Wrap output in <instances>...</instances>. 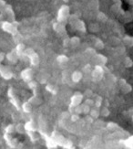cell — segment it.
Instances as JSON below:
<instances>
[{"instance_id":"cell-41","label":"cell","mask_w":133,"mask_h":149,"mask_svg":"<svg viewBox=\"0 0 133 149\" xmlns=\"http://www.w3.org/2000/svg\"><path fill=\"white\" fill-rule=\"evenodd\" d=\"M6 5H7V3H6L5 0H0V12H3V9Z\"/></svg>"},{"instance_id":"cell-15","label":"cell","mask_w":133,"mask_h":149,"mask_svg":"<svg viewBox=\"0 0 133 149\" xmlns=\"http://www.w3.org/2000/svg\"><path fill=\"white\" fill-rule=\"evenodd\" d=\"M24 129L25 131H33L37 132V128H36V124L33 119H30L29 121L26 122V124L24 125Z\"/></svg>"},{"instance_id":"cell-21","label":"cell","mask_w":133,"mask_h":149,"mask_svg":"<svg viewBox=\"0 0 133 149\" xmlns=\"http://www.w3.org/2000/svg\"><path fill=\"white\" fill-rule=\"evenodd\" d=\"M119 83H120V86H121L122 92L124 93H128L131 92V86L130 85L129 83H127L125 80L121 79V80L119 81Z\"/></svg>"},{"instance_id":"cell-24","label":"cell","mask_w":133,"mask_h":149,"mask_svg":"<svg viewBox=\"0 0 133 149\" xmlns=\"http://www.w3.org/2000/svg\"><path fill=\"white\" fill-rule=\"evenodd\" d=\"M46 90L48 91V93H50L51 94L53 95H56V94H58V88L55 87L54 85H52V84H48V85L46 86Z\"/></svg>"},{"instance_id":"cell-16","label":"cell","mask_w":133,"mask_h":149,"mask_svg":"<svg viewBox=\"0 0 133 149\" xmlns=\"http://www.w3.org/2000/svg\"><path fill=\"white\" fill-rule=\"evenodd\" d=\"M75 29H77V30H79L81 32H83V33H85V32L87 31V29H86V25L84 23V21H82L80 20V19L79 18L77 21L75 22L74 24V27H73Z\"/></svg>"},{"instance_id":"cell-37","label":"cell","mask_w":133,"mask_h":149,"mask_svg":"<svg viewBox=\"0 0 133 149\" xmlns=\"http://www.w3.org/2000/svg\"><path fill=\"white\" fill-rule=\"evenodd\" d=\"M69 118H70L71 122H77L79 120V114L78 113H71L70 116H69Z\"/></svg>"},{"instance_id":"cell-13","label":"cell","mask_w":133,"mask_h":149,"mask_svg":"<svg viewBox=\"0 0 133 149\" xmlns=\"http://www.w3.org/2000/svg\"><path fill=\"white\" fill-rule=\"evenodd\" d=\"M53 29H54V30L59 35L64 37V38L67 37V31H66V28H65V25L64 24H61V23H59L58 21L54 22L53 23Z\"/></svg>"},{"instance_id":"cell-25","label":"cell","mask_w":133,"mask_h":149,"mask_svg":"<svg viewBox=\"0 0 133 149\" xmlns=\"http://www.w3.org/2000/svg\"><path fill=\"white\" fill-rule=\"evenodd\" d=\"M69 40H70V46L73 47V48L77 47L78 45H79V43H80V38L79 37L69 38Z\"/></svg>"},{"instance_id":"cell-36","label":"cell","mask_w":133,"mask_h":149,"mask_svg":"<svg viewBox=\"0 0 133 149\" xmlns=\"http://www.w3.org/2000/svg\"><path fill=\"white\" fill-rule=\"evenodd\" d=\"M98 18H99V20H100L101 22H105V21L108 20V17L104 14V13H102V12H99V13Z\"/></svg>"},{"instance_id":"cell-8","label":"cell","mask_w":133,"mask_h":149,"mask_svg":"<svg viewBox=\"0 0 133 149\" xmlns=\"http://www.w3.org/2000/svg\"><path fill=\"white\" fill-rule=\"evenodd\" d=\"M83 97L84 95L82 94L81 93L79 92H76L70 98V104H69V111H70L71 109H73L74 107L78 106L79 104H80L82 100H83ZM68 111V112H69Z\"/></svg>"},{"instance_id":"cell-9","label":"cell","mask_w":133,"mask_h":149,"mask_svg":"<svg viewBox=\"0 0 133 149\" xmlns=\"http://www.w3.org/2000/svg\"><path fill=\"white\" fill-rule=\"evenodd\" d=\"M0 76H1L4 80L8 81L13 78L14 74L10 70V69H8L7 66H5L3 64L0 63Z\"/></svg>"},{"instance_id":"cell-11","label":"cell","mask_w":133,"mask_h":149,"mask_svg":"<svg viewBox=\"0 0 133 149\" xmlns=\"http://www.w3.org/2000/svg\"><path fill=\"white\" fill-rule=\"evenodd\" d=\"M1 14L3 15V17H4V15H6L8 17V19H9V21L10 22H14V21H16V17H15V12H14V10H13V8H12V6H10V5H6V6L4 8V9H3V12H1Z\"/></svg>"},{"instance_id":"cell-5","label":"cell","mask_w":133,"mask_h":149,"mask_svg":"<svg viewBox=\"0 0 133 149\" xmlns=\"http://www.w3.org/2000/svg\"><path fill=\"white\" fill-rule=\"evenodd\" d=\"M8 97L9 102H11V104L13 105L17 110V111H21V102H20L19 98L17 96V94L15 93V91L12 87L8 88Z\"/></svg>"},{"instance_id":"cell-4","label":"cell","mask_w":133,"mask_h":149,"mask_svg":"<svg viewBox=\"0 0 133 149\" xmlns=\"http://www.w3.org/2000/svg\"><path fill=\"white\" fill-rule=\"evenodd\" d=\"M24 55L25 57H28L29 59L30 64L34 67H37L39 64V56L37 53L32 49V48H28L25 49L24 50Z\"/></svg>"},{"instance_id":"cell-40","label":"cell","mask_w":133,"mask_h":149,"mask_svg":"<svg viewBox=\"0 0 133 149\" xmlns=\"http://www.w3.org/2000/svg\"><path fill=\"white\" fill-rule=\"evenodd\" d=\"M124 41L129 45V46H132V38H130V37H125L124 38Z\"/></svg>"},{"instance_id":"cell-43","label":"cell","mask_w":133,"mask_h":149,"mask_svg":"<svg viewBox=\"0 0 133 149\" xmlns=\"http://www.w3.org/2000/svg\"><path fill=\"white\" fill-rule=\"evenodd\" d=\"M86 94L87 95H91L92 94V92H91V91H88V92H86Z\"/></svg>"},{"instance_id":"cell-33","label":"cell","mask_w":133,"mask_h":149,"mask_svg":"<svg viewBox=\"0 0 133 149\" xmlns=\"http://www.w3.org/2000/svg\"><path fill=\"white\" fill-rule=\"evenodd\" d=\"M99 113L102 116H104V117H108V116L110 115V112L108 107H102L101 108V111H99Z\"/></svg>"},{"instance_id":"cell-42","label":"cell","mask_w":133,"mask_h":149,"mask_svg":"<svg viewBox=\"0 0 133 149\" xmlns=\"http://www.w3.org/2000/svg\"><path fill=\"white\" fill-rule=\"evenodd\" d=\"M85 103H87V104H88V105H90V107H91V106H94V101H93L92 99H90V98L87 99V100L85 101Z\"/></svg>"},{"instance_id":"cell-28","label":"cell","mask_w":133,"mask_h":149,"mask_svg":"<svg viewBox=\"0 0 133 149\" xmlns=\"http://www.w3.org/2000/svg\"><path fill=\"white\" fill-rule=\"evenodd\" d=\"M94 41H95V47H96L98 49H104V43L101 40H99L98 38H94Z\"/></svg>"},{"instance_id":"cell-34","label":"cell","mask_w":133,"mask_h":149,"mask_svg":"<svg viewBox=\"0 0 133 149\" xmlns=\"http://www.w3.org/2000/svg\"><path fill=\"white\" fill-rule=\"evenodd\" d=\"M15 132V125H7V127L5 128V133H8V134H13Z\"/></svg>"},{"instance_id":"cell-2","label":"cell","mask_w":133,"mask_h":149,"mask_svg":"<svg viewBox=\"0 0 133 149\" xmlns=\"http://www.w3.org/2000/svg\"><path fill=\"white\" fill-rule=\"evenodd\" d=\"M51 137L54 139V141L57 143L59 146H62L64 148H73V143L68 139H66L63 135L59 134L58 132H53L51 134Z\"/></svg>"},{"instance_id":"cell-38","label":"cell","mask_w":133,"mask_h":149,"mask_svg":"<svg viewBox=\"0 0 133 149\" xmlns=\"http://www.w3.org/2000/svg\"><path fill=\"white\" fill-rule=\"evenodd\" d=\"M124 64H125V66L127 67V68H130V67H132V61L130 59L129 57H127L126 59H125V61H124Z\"/></svg>"},{"instance_id":"cell-27","label":"cell","mask_w":133,"mask_h":149,"mask_svg":"<svg viewBox=\"0 0 133 149\" xmlns=\"http://www.w3.org/2000/svg\"><path fill=\"white\" fill-rule=\"evenodd\" d=\"M68 57L64 55V54H61L59 56H58V58H57V61H58L59 63L60 64H65L68 61Z\"/></svg>"},{"instance_id":"cell-19","label":"cell","mask_w":133,"mask_h":149,"mask_svg":"<svg viewBox=\"0 0 133 149\" xmlns=\"http://www.w3.org/2000/svg\"><path fill=\"white\" fill-rule=\"evenodd\" d=\"M28 102L33 106H36V105H39L40 103L42 102V100L40 99V97H39V94H33V96L28 99Z\"/></svg>"},{"instance_id":"cell-3","label":"cell","mask_w":133,"mask_h":149,"mask_svg":"<svg viewBox=\"0 0 133 149\" xmlns=\"http://www.w3.org/2000/svg\"><path fill=\"white\" fill-rule=\"evenodd\" d=\"M69 13H70V8L68 5L61 6L58 11V15H57V21L65 25L68 22L69 15H70Z\"/></svg>"},{"instance_id":"cell-44","label":"cell","mask_w":133,"mask_h":149,"mask_svg":"<svg viewBox=\"0 0 133 149\" xmlns=\"http://www.w3.org/2000/svg\"><path fill=\"white\" fill-rule=\"evenodd\" d=\"M63 1H64L65 3H68V2L69 1V0H63Z\"/></svg>"},{"instance_id":"cell-29","label":"cell","mask_w":133,"mask_h":149,"mask_svg":"<svg viewBox=\"0 0 133 149\" xmlns=\"http://www.w3.org/2000/svg\"><path fill=\"white\" fill-rule=\"evenodd\" d=\"M90 113L91 118H93V119H97V118H99V116L100 115V113H99V110L98 108L90 109Z\"/></svg>"},{"instance_id":"cell-32","label":"cell","mask_w":133,"mask_h":149,"mask_svg":"<svg viewBox=\"0 0 133 149\" xmlns=\"http://www.w3.org/2000/svg\"><path fill=\"white\" fill-rule=\"evenodd\" d=\"M81 107H82V113H84V114L90 113V105H88L87 103H82Z\"/></svg>"},{"instance_id":"cell-20","label":"cell","mask_w":133,"mask_h":149,"mask_svg":"<svg viewBox=\"0 0 133 149\" xmlns=\"http://www.w3.org/2000/svg\"><path fill=\"white\" fill-rule=\"evenodd\" d=\"M82 77H83V74H82L81 72H79V70H75V72L71 75V80H72L73 82L78 83V82H79L81 81Z\"/></svg>"},{"instance_id":"cell-30","label":"cell","mask_w":133,"mask_h":149,"mask_svg":"<svg viewBox=\"0 0 133 149\" xmlns=\"http://www.w3.org/2000/svg\"><path fill=\"white\" fill-rule=\"evenodd\" d=\"M94 105L96 108L99 109L101 107V105H102V97L97 96L96 99H95V101H94Z\"/></svg>"},{"instance_id":"cell-23","label":"cell","mask_w":133,"mask_h":149,"mask_svg":"<svg viewBox=\"0 0 133 149\" xmlns=\"http://www.w3.org/2000/svg\"><path fill=\"white\" fill-rule=\"evenodd\" d=\"M96 55V59L98 61V62L99 63V65L101 66H105L107 62H108V59H107V57H105L104 55L102 54H95Z\"/></svg>"},{"instance_id":"cell-39","label":"cell","mask_w":133,"mask_h":149,"mask_svg":"<svg viewBox=\"0 0 133 149\" xmlns=\"http://www.w3.org/2000/svg\"><path fill=\"white\" fill-rule=\"evenodd\" d=\"M63 46H64L65 48H68L70 46V40H69V38L66 37L64 38V40H63Z\"/></svg>"},{"instance_id":"cell-12","label":"cell","mask_w":133,"mask_h":149,"mask_svg":"<svg viewBox=\"0 0 133 149\" xmlns=\"http://www.w3.org/2000/svg\"><path fill=\"white\" fill-rule=\"evenodd\" d=\"M39 134L42 136V138L45 140L46 146L48 148H56L58 146V145H57V143L54 141V139L51 136H49L48 134H46L45 132H42V131H39Z\"/></svg>"},{"instance_id":"cell-17","label":"cell","mask_w":133,"mask_h":149,"mask_svg":"<svg viewBox=\"0 0 133 149\" xmlns=\"http://www.w3.org/2000/svg\"><path fill=\"white\" fill-rule=\"evenodd\" d=\"M25 49H26V46H25V44L23 43H18L17 45V47L15 48L17 53V56L19 59H21V58H24L25 55H24V50Z\"/></svg>"},{"instance_id":"cell-22","label":"cell","mask_w":133,"mask_h":149,"mask_svg":"<svg viewBox=\"0 0 133 149\" xmlns=\"http://www.w3.org/2000/svg\"><path fill=\"white\" fill-rule=\"evenodd\" d=\"M21 109H22V111L24 113H30L31 111H32V109H33V105L28 101V102H25L22 103V104H21Z\"/></svg>"},{"instance_id":"cell-18","label":"cell","mask_w":133,"mask_h":149,"mask_svg":"<svg viewBox=\"0 0 133 149\" xmlns=\"http://www.w3.org/2000/svg\"><path fill=\"white\" fill-rule=\"evenodd\" d=\"M28 88L33 92V94H39V85H37V82L35 81L34 80H31L30 81L27 82Z\"/></svg>"},{"instance_id":"cell-35","label":"cell","mask_w":133,"mask_h":149,"mask_svg":"<svg viewBox=\"0 0 133 149\" xmlns=\"http://www.w3.org/2000/svg\"><path fill=\"white\" fill-rule=\"evenodd\" d=\"M15 131L17 132L18 134H23L25 129H24V125L22 124H17V125H15Z\"/></svg>"},{"instance_id":"cell-45","label":"cell","mask_w":133,"mask_h":149,"mask_svg":"<svg viewBox=\"0 0 133 149\" xmlns=\"http://www.w3.org/2000/svg\"><path fill=\"white\" fill-rule=\"evenodd\" d=\"M0 27H1V22H0Z\"/></svg>"},{"instance_id":"cell-26","label":"cell","mask_w":133,"mask_h":149,"mask_svg":"<svg viewBox=\"0 0 133 149\" xmlns=\"http://www.w3.org/2000/svg\"><path fill=\"white\" fill-rule=\"evenodd\" d=\"M27 134L29 136L31 142H33V143H35V142H37V140H39V136L37 135L36 132H33V131H26Z\"/></svg>"},{"instance_id":"cell-31","label":"cell","mask_w":133,"mask_h":149,"mask_svg":"<svg viewBox=\"0 0 133 149\" xmlns=\"http://www.w3.org/2000/svg\"><path fill=\"white\" fill-rule=\"evenodd\" d=\"M107 128L109 129V130H110V131H115L116 129H118V128H119V125L116 124V123L110 122V123H108Z\"/></svg>"},{"instance_id":"cell-7","label":"cell","mask_w":133,"mask_h":149,"mask_svg":"<svg viewBox=\"0 0 133 149\" xmlns=\"http://www.w3.org/2000/svg\"><path fill=\"white\" fill-rule=\"evenodd\" d=\"M104 66H101L99 64L95 66L94 70H92V73H91V76H92V80L94 81H99L101 79L103 78V75H104Z\"/></svg>"},{"instance_id":"cell-6","label":"cell","mask_w":133,"mask_h":149,"mask_svg":"<svg viewBox=\"0 0 133 149\" xmlns=\"http://www.w3.org/2000/svg\"><path fill=\"white\" fill-rule=\"evenodd\" d=\"M4 139H5L6 144H7L10 148H22L23 147V144L20 143L17 138H14L12 136V134L5 133Z\"/></svg>"},{"instance_id":"cell-14","label":"cell","mask_w":133,"mask_h":149,"mask_svg":"<svg viewBox=\"0 0 133 149\" xmlns=\"http://www.w3.org/2000/svg\"><path fill=\"white\" fill-rule=\"evenodd\" d=\"M6 58H7V60L11 63H17L18 59H19L15 49H13L11 51H9V52L6 54Z\"/></svg>"},{"instance_id":"cell-1","label":"cell","mask_w":133,"mask_h":149,"mask_svg":"<svg viewBox=\"0 0 133 149\" xmlns=\"http://www.w3.org/2000/svg\"><path fill=\"white\" fill-rule=\"evenodd\" d=\"M18 26H19V23L17 21H14V22H10V21H2L1 22V28L5 32L7 33H9L10 35H12L13 37H16L18 35Z\"/></svg>"},{"instance_id":"cell-10","label":"cell","mask_w":133,"mask_h":149,"mask_svg":"<svg viewBox=\"0 0 133 149\" xmlns=\"http://www.w3.org/2000/svg\"><path fill=\"white\" fill-rule=\"evenodd\" d=\"M20 77L21 79L25 81V82H28L31 80H33V77H34V70L33 69L31 68H27L23 70L21 73H20Z\"/></svg>"}]
</instances>
